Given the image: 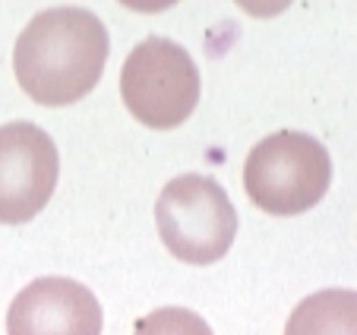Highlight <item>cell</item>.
Wrapping results in <instances>:
<instances>
[{
  "instance_id": "1",
  "label": "cell",
  "mask_w": 357,
  "mask_h": 335,
  "mask_svg": "<svg viewBox=\"0 0 357 335\" xmlns=\"http://www.w3.org/2000/svg\"><path fill=\"white\" fill-rule=\"evenodd\" d=\"M108 47V29L95 13L82 7H51L16 38V82L45 107L73 105L98 86Z\"/></svg>"
},
{
  "instance_id": "2",
  "label": "cell",
  "mask_w": 357,
  "mask_h": 335,
  "mask_svg": "<svg viewBox=\"0 0 357 335\" xmlns=\"http://www.w3.org/2000/svg\"><path fill=\"white\" fill-rule=\"evenodd\" d=\"M332 158L310 133L282 130L253 146L243 165V190L269 215H301L326 196Z\"/></svg>"
},
{
  "instance_id": "3",
  "label": "cell",
  "mask_w": 357,
  "mask_h": 335,
  "mask_svg": "<svg viewBox=\"0 0 357 335\" xmlns=\"http://www.w3.org/2000/svg\"><path fill=\"white\" fill-rule=\"evenodd\" d=\"M158 237L171 256L190 266L218 262L237 237V212L218 181L202 174L174 177L155 202Z\"/></svg>"
},
{
  "instance_id": "4",
  "label": "cell",
  "mask_w": 357,
  "mask_h": 335,
  "mask_svg": "<svg viewBox=\"0 0 357 335\" xmlns=\"http://www.w3.org/2000/svg\"><path fill=\"white\" fill-rule=\"evenodd\" d=\"M121 98L142 127L174 130L196 111L199 70L177 41L146 38L123 61Z\"/></svg>"
},
{
  "instance_id": "5",
  "label": "cell",
  "mask_w": 357,
  "mask_h": 335,
  "mask_svg": "<svg viewBox=\"0 0 357 335\" xmlns=\"http://www.w3.org/2000/svg\"><path fill=\"white\" fill-rule=\"evenodd\" d=\"M61 155L54 140L32 121L0 127V221L26 225L54 196Z\"/></svg>"
},
{
  "instance_id": "6",
  "label": "cell",
  "mask_w": 357,
  "mask_h": 335,
  "mask_svg": "<svg viewBox=\"0 0 357 335\" xmlns=\"http://www.w3.org/2000/svg\"><path fill=\"white\" fill-rule=\"evenodd\" d=\"M7 335H101V304L73 278H35L10 304Z\"/></svg>"
},
{
  "instance_id": "7",
  "label": "cell",
  "mask_w": 357,
  "mask_h": 335,
  "mask_svg": "<svg viewBox=\"0 0 357 335\" xmlns=\"http://www.w3.org/2000/svg\"><path fill=\"white\" fill-rule=\"evenodd\" d=\"M284 335H357V291L326 288L303 297L288 316Z\"/></svg>"
},
{
  "instance_id": "8",
  "label": "cell",
  "mask_w": 357,
  "mask_h": 335,
  "mask_svg": "<svg viewBox=\"0 0 357 335\" xmlns=\"http://www.w3.org/2000/svg\"><path fill=\"white\" fill-rule=\"evenodd\" d=\"M133 335H215L199 313L183 307H162L136 322Z\"/></svg>"
}]
</instances>
